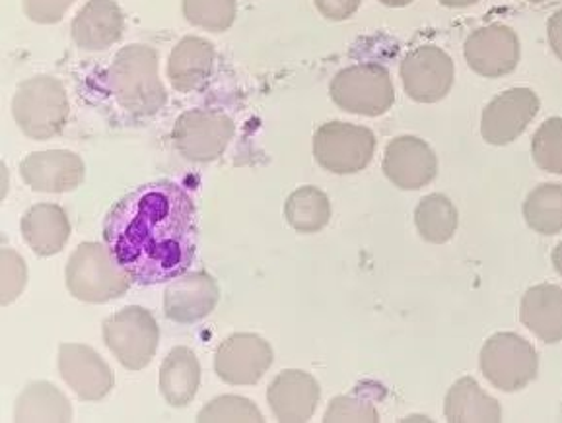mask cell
<instances>
[{
    "instance_id": "1",
    "label": "cell",
    "mask_w": 562,
    "mask_h": 423,
    "mask_svg": "<svg viewBox=\"0 0 562 423\" xmlns=\"http://www.w3.org/2000/svg\"><path fill=\"white\" fill-rule=\"evenodd\" d=\"M196 210L178 183H146L123 196L103 221V243L140 286L171 282L189 271L196 253Z\"/></svg>"
},
{
    "instance_id": "2",
    "label": "cell",
    "mask_w": 562,
    "mask_h": 423,
    "mask_svg": "<svg viewBox=\"0 0 562 423\" xmlns=\"http://www.w3.org/2000/svg\"><path fill=\"white\" fill-rule=\"evenodd\" d=\"M105 82L121 110L135 117H153L168 102L160 80L158 53L148 45L133 43L123 47L108 68Z\"/></svg>"
},
{
    "instance_id": "3",
    "label": "cell",
    "mask_w": 562,
    "mask_h": 423,
    "mask_svg": "<svg viewBox=\"0 0 562 423\" xmlns=\"http://www.w3.org/2000/svg\"><path fill=\"white\" fill-rule=\"evenodd\" d=\"M69 95L57 78L40 75L18 85L12 115L24 135L49 140L63 133L69 121Z\"/></svg>"
},
{
    "instance_id": "4",
    "label": "cell",
    "mask_w": 562,
    "mask_h": 423,
    "mask_svg": "<svg viewBox=\"0 0 562 423\" xmlns=\"http://www.w3.org/2000/svg\"><path fill=\"white\" fill-rule=\"evenodd\" d=\"M127 272L115 263L105 243L86 241L70 254L67 264V288L70 296L86 304H108L120 299L131 288Z\"/></svg>"
},
{
    "instance_id": "5",
    "label": "cell",
    "mask_w": 562,
    "mask_h": 423,
    "mask_svg": "<svg viewBox=\"0 0 562 423\" xmlns=\"http://www.w3.org/2000/svg\"><path fill=\"white\" fill-rule=\"evenodd\" d=\"M329 93L337 107L364 117H382L395 103L392 75L375 62L352 65L337 72Z\"/></svg>"
},
{
    "instance_id": "6",
    "label": "cell",
    "mask_w": 562,
    "mask_h": 423,
    "mask_svg": "<svg viewBox=\"0 0 562 423\" xmlns=\"http://www.w3.org/2000/svg\"><path fill=\"white\" fill-rule=\"evenodd\" d=\"M103 342L125 369L140 371L150 365L158 352L160 329L148 309L128 305L105 319Z\"/></svg>"
},
{
    "instance_id": "7",
    "label": "cell",
    "mask_w": 562,
    "mask_h": 423,
    "mask_svg": "<svg viewBox=\"0 0 562 423\" xmlns=\"http://www.w3.org/2000/svg\"><path fill=\"white\" fill-rule=\"evenodd\" d=\"M481 371L494 389L516 392L536 381L539 357L531 342L516 332H496L481 350Z\"/></svg>"
},
{
    "instance_id": "8",
    "label": "cell",
    "mask_w": 562,
    "mask_h": 423,
    "mask_svg": "<svg viewBox=\"0 0 562 423\" xmlns=\"http://www.w3.org/2000/svg\"><path fill=\"white\" fill-rule=\"evenodd\" d=\"M375 135L367 127L331 121L314 135V156L324 170L335 175H352L367 170L374 158Z\"/></svg>"
},
{
    "instance_id": "9",
    "label": "cell",
    "mask_w": 562,
    "mask_h": 423,
    "mask_svg": "<svg viewBox=\"0 0 562 423\" xmlns=\"http://www.w3.org/2000/svg\"><path fill=\"white\" fill-rule=\"evenodd\" d=\"M234 123L216 110H191L179 115L173 125V145L189 161L209 163L218 160L231 145Z\"/></svg>"
},
{
    "instance_id": "10",
    "label": "cell",
    "mask_w": 562,
    "mask_h": 423,
    "mask_svg": "<svg viewBox=\"0 0 562 423\" xmlns=\"http://www.w3.org/2000/svg\"><path fill=\"white\" fill-rule=\"evenodd\" d=\"M401 82L413 102H442L456 80V67L448 53L436 45H423L407 53L400 68Z\"/></svg>"
},
{
    "instance_id": "11",
    "label": "cell",
    "mask_w": 562,
    "mask_h": 423,
    "mask_svg": "<svg viewBox=\"0 0 562 423\" xmlns=\"http://www.w3.org/2000/svg\"><path fill=\"white\" fill-rule=\"evenodd\" d=\"M539 107L541 103L533 90L510 88L486 105L481 115V136L488 145H510L536 119Z\"/></svg>"
},
{
    "instance_id": "12",
    "label": "cell",
    "mask_w": 562,
    "mask_h": 423,
    "mask_svg": "<svg viewBox=\"0 0 562 423\" xmlns=\"http://www.w3.org/2000/svg\"><path fill=\"white\" fill-rule=\"evenodd\" d=\"M273 347L267 340L238 332L222 342L214 357V371L228 385H256L273 365Z\"/></svg>"
},
{
    "instance_id": "13",
    "label": "cell",
    "mask_w": 562,
    "mask_h": 423,
    "mask_svg": "<svg viewBox=\"0 0 562 423\" xmlns=\"http://www.w3.org/2000/svg\"><path fill=\"white\" fill-rule=\"evenodd\" d=\"M463 55L469 68L479 77H506L520 62V37L504 24H488L469 35Z\"/></svg>"
},
{
    "instance_id": "14",
    "label": "cell",
    "mask_w": 562,
    "mask_h": 423,
    "mask_svg": "<svg viewBox=\"0 0 562 423\" xmlns=\"http://www.w3.org/2000/svg\"><path fill=\"white\" fill-rule=\"evenodd\" d=\"M385 178L403 191H418L438 175L435 150L417 136H397L387 145L382 161Z\"/></svg>"
},
{
    "instance_id": "15",
    "label": "cell",
    "mask_w": 562,
    "mask_h": 423,
    "mask_svg": "<svg viewBox=\"0 0 562 423\" xmlns=\"http://www.w3.org/2000/svg\"><path fill=\"white\" fill-rule=\"evenodd\" d=\"M218 301L221 288L209 272H186L164 291V313L178 324H193L213 313Z\"/></svg>"
},
{
    "instance_id": "16",
    "label": "cell",
    "mask_w": 562,
    "mask_h": 423,
    "mask_svg": "<svg viewBox=\"0 0 562 423\" xmlns=\"http://www.w3.org/2000/svg\"><path fill=\"white\" fill-rule=\"evenodd\" d=\"M59 371L75 395L86 402L103 400L115 385L110 365L86 344H60Z\"/></svg>"
},
{
    "instance_id": "17",
    "label": "cell",
    "mask_w": 562,
    "mask_h": 423,
    "mask_svg": "<svg viewBox=\"0 0 562 423\" xmlns=\"http://www.w3.org/2000/svg\"><path fill=\"white\" fill-rule=\"evenodd\" d=\"M20 175L37 193H70L85 181V161L70 150H47L26 156L20 163Z\"/></svg>"
},
{
    "instance_id": "18",
    "label": "cell",
    "mask_w": 562,
    "mask_h": 423,
    "mask_svg": "<svg viewBox=\"0 0 562 423\" xmlns=\"http://www.w3.org/2000/svg\"><path fill=\"white\" fill-rule=\"evenodd\" d=\"M319 382L306 371L286 369L274 377L267 390V402L282 423H304L319 404Z\"/></svg>"
},
{
    "instance_id": "19",
    "label": "cell",
    "mask_w": 562,
    "mask_h": 423,
    "mask_svg": "<svg viewBox=\"0 0 562 423\" xmlns=\"http://www.w3.org/2000/svg\"><path fill=\"white\" fill-rule=\"evenodd\" d=\"M125 30V16L115 0H90L72 20L70 34L80 49L103 52L117 43Z\"/></svg>"
},
{
    "instance_id": "20",
    "label": "cell",
    "mask_w": 562,
    "mask_h": 423,
    "mask_svg": "<svg viewBox=\"0 0 562 423\" xmlns=\"http://www.w3.org/2000/svg\"><path fill=\"white\" fill-rule=\"evenodd\" d=\"M22 238L40 256L59 254L70 239V221L59 204H35L22 218Z\"/></svg>"
},
{
    "instance_id": "21",
    "label": "cell",
    "mask_w": 562,
    "mask_h": 423,
    "mask_svg": "<svg viewBox=\"0 0 562 423\" xmlns=\"http://www.w3.org/2000/svg\"><path fill=\"white\" fill-rule=\"evenodd\" d=\"M214 65V45L203 37H183L168 60V78L176 92H195L205 84Z\"/></svg>"
},
{
    "instance_id": "22",
    "label": "cell",
    "mask_w": 562,
    "mask_h": 423,
    "mask_svg": "<svg viewBox=\"0 0 562 423\" xmlns=\"http://www.w3.org/2000/svg\"><path fill=\"white\" fill-rule=\"evenodd\" d=\"M520 319L546 344L562 342V288L539 284L521 297Z\"/></svg>"
},
{
    "instance_id": "23",
    "label": "cell",
    "mask_w": 562,
    "mask_h": 423,
    "mask_svg": "<svg viewBox=\"0 0 562 423\" xmlns=\"http://www.w3.org/2000/svg\"><path fill=\"white\" fill-rule=\"evenodd\" d=\"M443 414L450 423L503 422V408L498 400L479 387L473 377H461L446 395Z\"/></svg>"
},
{
    "instance_id": "24",
    "label": "cell",
    "mask_w": 562,
    "mask_h": 423,
    "mask_svg": "<svg viewBox=\"0 0 562 423\" xmlns=\"http://www.w3.org/2000/svg\"><path fill=\"white\" fill-rule=\"evenodd\" d=\"M201 385V365L189 347H173L160 369V390L173 408L188 407Z\"/></svg>"
},
{
    "instance_id": "25",
    "label": "cell",
    "mask_w": 562,
    "mask_h": 423,
    "mask_svg": "<svg viewBox=\"0 0 562 423\" xmlns=\"http://www.w3.org/2000/svg\"><path fill=\"white\" fill-rule=\"evenodd\" d=\"M14 420L22 423L70 422L72 408L69 398L52 382H32L18 397Z\"/></svg>"
},
{
    "instance_id": "26",
    "label": "cell",
    "mask_w": 562,
    "mask_h": 423,
    "mask_svg": "<svg viewBox=\"0 0 562 423\" xmlns=\"http://www.w3.org/2000/svg\"><path fill=\"white\" fill-rule=\"evenodd\" d=\"M458 224H460L458 208L448 196L440 193L425 196L415 210V226L420 238L435 245L448 243L456 236Z\"/></svg>"
},
{
    "instance_id": "27",
    "label": "cell",
    "mask_w": 562,
    "mask_h": 423,
    "mask_svg": "<svg viewBox=\"0 0 562 423\" xmlns=\"http://www.w3.org/2000/svg\"><path fill=\"white\" fill-rule=\"evenodd\" d=\"M284 216L300 233H317L331 220L329 196L316 186H302L286 198Z\"/></svg>"
},
{
    "instance_id": "28",
    "label": "cell",
    "mask_w": 562,
    "mask_h": 423,
    "mask_svg": "<svg viewBox=\"0 0 562 423\" xmlns=\"http://www.w3.org/2000/svg\"><path fill=\"white\" fill-rule=\"evenodd\" d=\"M524 218L529 228L541 236L562 231V185L543 183L529 193L524 203Z\"/></svg>"
},
{
    "instance_id": "29",
    "label": "cell",
    "mask_w": 562,
    "mask_h": 423,
    "mask_svg": "<svg viewBox=\"0 0 562 423\" xmlns=\"http://www.w3.org/2000/svg\"><path fill=\"white\" fill-rule=\"evenodd\" d=\"M236 0H183V16L191 26L221 34L236 22Z\"/></svg>"
},
{
    "instance_id": "30",
    "label": "cell",
    "mask_w": 562,
    "mask_h": 423,
    "mask_svg": "<svg viewBox=\"0 0 562 423\" xmlns=\"http://www.w3.org/2000/svg\"><path fill=\"white\" fill-rule=\"evenodd\" d=\"M199 423H263V414L259 412V408L244 397H218L211 400L199 415Z\"/></svg>"
},
{
    "instance_id": "31",
    "label": "cell",
    "mask_w": 562,
    "mask_h": 423,
    "mask_svg": "<svg viewBox=\"0 0 562 423\" xmlns=\"http://www.w3.org/2000/svg\"><path fill=\"white\" fill-rule=\"evenodd\" d=\"M531 156L539 170L562 175V117H551L537 128Z\"/></svg>"
},
{
    "instance_id": "32",
    "label": "cell",
    "mask_w": 562,
    "mask_h": 423,
    "mask_svg": "<svg viewBox=\"0 0 562 423\" xmlns=\"http://www.w3.org/2000/svg\"><path fill=\"white\" fill-rule=\"evenodd\" d=\"M0 278V301L2 305H10L22 294L27 279L26 263L16 251L2 249Z\"/></svg>"
},
{
    "instance_id": "33",
    "label": "cell",
    "mask_w": 562,
    "mask_h": 423,
    "mask_svg": "<svg viewBox=\"0 0 562 423\" xmlns=\"http://www.w3.org/2000/svg\"><path fill=\"white\" fill-rule=\"evenodd\" d=\"M325 423L337 422H380L378 410L368 400L357 397L333 398L324 415Z\"/></svg>"
},
{
    "instance_id": "34",
    "label": "cell",
    "mask_w": 562,
    "mask_h": 423,
    "mask_svg": "<svg viewBox=\"0 0 562 423\" xmlns=\"http://www.w3.org/2000/svg\"><path fill=\"white\" fill-rule=\"evenodd\" d=\"M77 0H24V12L35 24H57Z\"/></svg>"
},
{
    "instance_id": "35",
    "label": "cell",
    "mask_w": 562,
    "mask_h": 423,
    "mask_svg": "<svg viewBox=\"0 0 562 423\" xmlns=\"http://www.w3.org/2000/svg\"><path fill=\"white\" fill-rule=\"evenodd\" d=\"M314 2H316L319 14L333 22L349 20L350 16L357 14V10L362 4V0H314Z\"/></svg>"
},
{
    "instance_id": "36",
    "label": "cell",
    "mask_w": 562,
    "mask_h": 423,
    "mask_svg": "<svg viewBox=\"0 0 562 423\" xmlns=\"http://www.w3.org/2000/svg\"><path fill=\"white\" fill-rule=\"evenodd\" d=\"M547 37H549V45H551L554 55L559 57V60H562V9L557 10L549 20Z\"/></svg>"
},
{
    "instance_id": "37",
    "label": "cell",
    "mask_w": 562,
    "mask_h": 423,
    "mask_svg": "<svg viewBox=\"0 0 562 423\" xmlns=\"http://www.w3.org/2000/svg\"><path fill=\"white\" fill-rule=\"evenodd\" d=\"M477 2L479 0H440V4L448 9H465V7H473Z\"/></svg>"
},
{
    "instance_id": "38",
    "label": "cell",
    "mask_w": 562,
    "mask_h": 423,
    "mask_svg": "<svg viewBox=\"0 0 562 423\" xmlns=\"http://www.w3.org/2000/svg\"><path fill=\"white\" fill-rule=\"evenodd\" d=\"M551 261H553L554 271L559 276H562V241L559 245L553 249V256H551Z\"/></svg>"
},
{
    "instance_id": "39",
    "label": "cell",
    "mask_w": 562,
    "mask_h": 423,
    "mask_svg": "<svg viewBox=\"0 0 562 423\" xmlns=\"http://www.w3.org/2000/svg\"><path fill=\"white\" fill-rule=\"evenodd\" d=\"M384 7H390V9H403V7H407L411 4L413 0H380Z\"/></svg>"
},
{
    "instance_id": "40",
    "label": "cell",
    "mask_w": 562,
    "mask_h": 423,
    "mask_svg": "<svg viewBox=\"0 0 562 423\" xmlns=\"http://www.w3.org/2000/svg\"><path fill=\"white\" fill-rule=\"evenodd\" d=\"M531 4H541V2H547V0H528Z\"/></svg>"
}]
</instances>
